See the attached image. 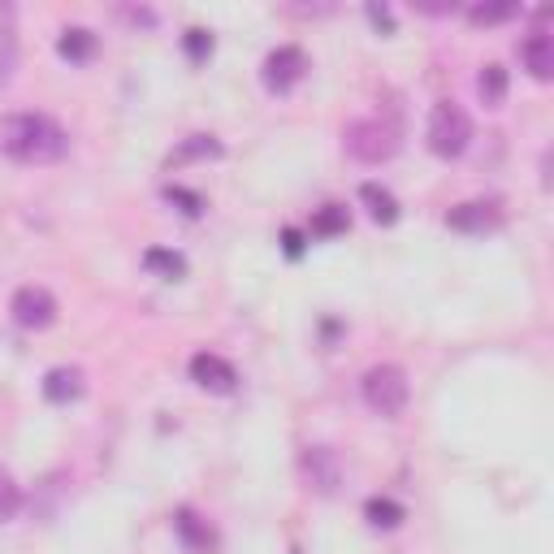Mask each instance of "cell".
Here are the masks:
<instances>
[{"mask_svg": "<svg viewBox=\"0 0 554 554\" xmlns=\"http://www.w3.org/2000/svg\"><path fill=\"white\" fill-rule=\"evenodd\" d=\"M0 152L18 165H57L70 152V135L48 113H9L0 117Z\"/></svg>", "mask_w": 554, "mask_h": 554, "instance_id": "1", "label": "cell"}, {"mask_svg": "<svg viewBox=\"0 0 554 554\" xmlns=\"http://www.w3.org/2000/svg\"><path fill=\"white\" fill-rule=\"evenodd\" d=\"M403 130L399 122H386V117H364V122H351L347 135H342V148H347L355 161L364 165H386L394 152H399Z\"/></svg>", "mask_w": 554, "mask_h": 554, "instance_id": "2", "label": "cell"}, {"mask_svg": "<svg viewBox=\"0 0 554 554\" xmlns=\"http://www.w3.org/2000/svg\"><path fill=\"white\" fill-rule=\"evenodd\" d=\"M364 403L373 407L377 416L386 420H399L407 412V403H412V381L399 364H377L364 373Z\"/></svg>", "mask_w": 554, "mask_h": 554, "instance_id": "3", "label": "cell"}, {"mask_svg": "<svg viewBox=\"0 0 554 554\" xmlns=\"http://www.w3.org/2000/svg\"><path fill=\"white\" fill-rule=\"evenodd\" d=\"M425 135H429V152L433 156H442V161H455V156H464L468 143H472V117L459 109L455 100H442V104H433Z\"/></svg>", "mask_w": 554, "mask_h": 554, "instance_id": "4", "label": "cell"}, {"mask_svg": "<svg viewBox=\"0 0 554 554\" xmlns=\"http://www.w3.org/2000/svg\"><path fill=\"white\" fill-rule=\"evenodd\" d=\"M303 74H308V52H303L299 44L273 48L269 57H265V65H260V83H265L273 96H286V91L295 87Z\"/></svg>", "mask_w": 554, "mask_h": 554, "instance_id": "5", "label": "cell"}, {"mask_svg": "<svg viewBox=\"0 0 554 554\" xmlns=\"http://www.w3.org/2000/svg\"><path fill=\"white\" fill-rule=\"evenodd\" d=\"M9 312L22 329H48L57 321V299L48 286H18L9 299Z\"/></svg>", "mask_w": 554, "mask_h": 554, "instance_id": "6", "label": "cell"}, {"mask_svg": "<svg viewBox=\"0 0 554 554\" xmlns=\"http://www.w3.org/2000/svg\"><path fill=\"white\" fill-rule=\"evenodd\" d=\"M191 381L213 394H234L239 390V368L230 360H221L217 351H195L191 355Z\"/></svg>", "mask_w": 554, "mask_h": 554, "instance_id": "7", "label": "cell"}, {"mask_svg": "<svg viewBox=\"0 0 554 554\" xmlns=\"http://www.w3.org/2000/svg\"><path fill=\"white\" fill-rule=\"evenodd\" d=\"M303 477L316 494H334L338 481H342V468H338V455L329 446H308L303 451Z\"/></svg>", "mask_w": 554, "mask_h": 554, "instance_id": "8", "label": "cell"}, {"mask_svg": "<svg viewBox=\"0 0 554 554\" xmlns=\"http://www.w3.org/2000/svg\"><path fill=\"white\" fill-rule=\"evenodd\" d=\"M174 533H178V542L187 546L191 554H213L217 550V533H213V524H208L200 511H191V507H182L174 511Z\"/></svg>", "mask_w": 554, "mask_h": 554, "instance_id": "9", "label": "cell"}, {"mask_svg": "<svg viewBox=\"0 0 554 554\" xmlns=\"http://www.w3.org/2000/svg\"><path fill=\"white\" fill-rule=\"evenodd\" d=\"M446 226L464 230V234H485V230L498 226V204H481V200L459 204V208H451V213H446Z\"/></svg>", "mask_w": 554, "mask_h": 554, "instance_id": "10", "label": "cell"}, {"mask_svg": "<svg viewBox=\"0 0 554 554\" xmlns=\"http://www.w3.org/2000/svg\"><path fill=\"white\" fill-rule=\"evenodd\" d=\"M520 61H524V70H529L537 83H546V78L554 74V44H550V35L546 31H533L520 44Z\"/></svg>", "mask_w": 554, "mask_h": 554, "instance_id": "11", "label": "cell"}, {"mask_svg": "<svg viewBox=\"0 0 554 554\" xmlns=\"http://www.w3.org/2000/svg\"><path fill=\"white\" fill-rule=\"evenodd\" d=\"M96 48H100V39H96V31H87V26H65L61 39H57V52L70 65L91 61V57H96Z\"/></svg>", "mask_w": 554, "mask_h": 554, "instance_id": "12", "label": "cell"}, {"mask_svg": "<svg viewBox=\"0 0 554 554\" xmlns=\"http://www.w3.org/2000/svg\"><path fill=\"white\" fill-rule=\"evenodd\" d=\"M360 200L368 204V217H373L377 226H394V221H399V200H394L386 187H377V182H364Z\"/></svg>", "mask_w": 554, "mask_h": 554, "instance_id": "13", "label": "cell"}, {"mask_svg": "<svg viewBox=\"0 0 554 554\" xmlns=\"http://www.w3.org/2000/svg\"><path fill=\"white\" fill-rule=\"evenodd\" d=\"M44 394H48V403L78 399V394H83V373H78V368H52L44 377Z\"/></svg>", "mask_w": 554, "mask_h": 554, "instance_id": "14", "label": "cell"}, {"mask_svg": "<svg viewBox=\"0 0 554 554\" xmlns=\"http://www.w3.org/2000/svg\"><path fill=\"white\" fill-rule=\"evenodd\" d=\"M364 520L373 524V529H399V524L407 520V507L394 503V498H386V494H373L364 503Z\"/></svg>", "mask_w": 554, "mask_h": 554, "instance_id": "15", "label": "cell"}, {"mask_svg": "<svg viewBox=\"0 0 554 554\" xmlns=\"http://www.w3.org/2000/svg\"><path fill=\"white\" fill-rule=\"evenodd\" d=\"M507 87H511V78H507V70L498 61H490L485 70L477 74V91H481V100L490 104V109H498V104L507 100Z\"/></svg>", "mask_w": 554, "mask_h": 554, "instance_id": "16", "label": "cell"}, {"mask_svg": "<svg viewBox=\"0 0 554 554\" xmlns=\"http://www.w3.org/2000/svg\"><path fill=\"white\" fill-rule=\"evenodd\" d=\"M351 230V217L342 204H325L321 213L312 217V239H338V234Z\"/></svg>", "mask_w": 554, "mask_h": 554, "instance_id": "17", "label": "cell"}, {"mask_svg": "<svg viewBox=\"0 0 554 554\" xmlns=\"http://www.w3.org/2000/svg\"><path fill=\"white\" fill-rule=\"evenodd\" d=\"M143 265H148L152 273L169 277V282H178V277H187V256H182V252H169V247H152V252L143 256Z\"/></svg>", "mask_w": 554, "mask_h": 554, "instance_id": "18", "label": "cell"}, {"mask_svg": "<svg viewBox=\"0 0 554 554\" xmlns=\"http://www.w3.org/2000/svg\"><path fill=\"white\" fill-rule=\"evenodd\" d=\"M200 156H221V143L213 135H191L174 156H169V161L182 165V161H200Z\"/></svg>", "mask_w": 554, "mask_h": 554, "instance_id": "19", "label": "cell"}, {"mask_svg": "<svg viewBox=\"0 0 554 554\" xmlns=\"http://www.w3.org/2000/svg\"><path fill=\"white\" fill-rule=\"evenodd\" d=\"M182 48H187V57H191V61L213 57V31H204V26H191V31L182 35Z\"/></svg>", "mask_w": 554, "mask_h": 554, "instance_id": "20", "label": "cell"}, {"mask_svg": "<svg viewBox=\"0 0 554 554\" xmlns=\"http://www.w3.org/2000/svg\"><path fill=\"white\" fill-rule=\"evenodd\" d=\"M165 200H169V204H178L187 217H200L204 208H208V204H204V195H200V191H187V187H165Z\"/></svg>", "mask_w": 554, "mask_h": 554, "instance_id": "21", "label": "cell"}, {"mask_svg": "<svg viewBox=\"0 0 554 554\" xmlns=\"http://www.w3.org/2000/svg\"><path fill=\"white\" fill-rule=\"evenodd\" d=\"M18 507H22V490L13 485L9 472H0V520H13V516H18Z\"/></svg>", "mask_w": 554, "mask_h": 554, "instance_id": "22", "label": "cell"}, {"mask_svg": "<svg viewBox=\"0 0 554 554\" xmlns=\"http://www.w3.org/2000/svg\"><path fill=\"white\" fill-rule=\"evenodd\" d=\"M468 18L477 22V26H494V22H507V18H516V5H477V9H468Z\"/></svg>", "mask_w": 554, "mask_h": 554, "instance_id": "23", "label": "cell"}, {"mask_svg": "<svg viewBox=\"0 0 554 554\" xmlns=\"http://www.w3.org/2000/svg\"><path fill=\"white\" fill-rule=\"evenodd\" d=\"M282 247H286L290 260H299L303 256V234L299 230H282Z\"/></svg>", "mask_w": 554, "mask_h": 554, "instance_id": "24", "label": "cell"}, {"mask_svg": "<svg viewBox=\"0 0 554 554\" xmlns=\"http://www.w3.org/2000/svg\"><path fill=\"white\" fill-rule=\"evenodd\" d=\"M368 18H373L377 26H386V31L394 26V13H390V9H377V5H368Z\"/></svg>", "mask_w": 554, "mask_h": 554, "instance_id": "25", "label": "cell"}]
</instances>
